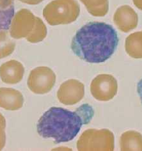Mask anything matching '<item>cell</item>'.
I'll list each match as a JSON object with an SVG mask.
<instances>
[{"label": "cell", "instance_id": "1", "mask_svg": "<svg viewBox=\"0 0 142 151\" xmlns=\"http://www.w3.org/2000/svg\"><path fill=\"white\" fill-rule=\"evenodd\" d=\"M119 42L111 25L103 22H90L77 30L71 50L78 58L90 63H100L111 57Z\"/></svg>", "mask_w": 142, "mask_h": 151}, {"label": "cell", "instance_id": "2", "mask_svg": "<svg viewBox=\"0 0 142 151\" xmlns=\"http://www.w3.org/2000/svg\"><path fill=\"white\" fill-rule=\"evenodd\" d=\"M94 110L90 105L84 104L72 111L53 107L45 112L39 120L37 130L44 138H53L56 143L68 142L80 133L82 126L91 121Z\"/></svg>", "mask_w": 142, "mask_h": 151}, {"label": "cell", "instance_id": "3", "mask_svg": "<svg viewBox=\"0 0 142 151\" xmlns=\"http://www.w3.org/2000/svg\"><path fill=\"white\" fill-rule=\"evenodd\" d=\"M56 82V75L50 68L39 67L32 70L28 80V86L33 93L44 94L50 92Z\"/></svg>", "mask_w": 142, "mask_h": 151}, {"label": "cell", "instance_id": "4", "mask_svg": "<svg viewBox=\"0 0 142 151\" xmlns=\"http://www.w3.org/2000/svg\"><path fill=\"white\" fill-rule=\"evenodd\" d=\"M24 73V68L22 63L16 60H10L0 66V78L3 82L7 84L19 83Z\"/></svg>", "mask_w": 142, "mask_h": 151}, {"label": "cell", "instance_id": "5", "mask_svg": "<svg viewBox=\"0 0 142 151\" xmlns=\"http://www.w3.org/2000/svg\"><path fill=\"white\" fill-rule=\"evenodd\" d=\"M22 93L10 88H0V107L6 110H17L23 106Z\"/></svg>", "mask_w": 142, "mask_h": 151}, {"label": "cell", "instance_id": "6", "mask_svg": "<svg viewBox=\"0 0 142 151\" xmlns=\"http://www.w3.org/2000/svg\"><path fill=\"white\" fill-rule=\"evenodd\" d=\"M14 15V0H0V30L10 29Z\"/></svg>", "mask_w": 142, "mask_h": 151}, {"label": "cell", "instance_id": "7", "mask_svg": "<svg viewBox=\"0 0 142 151\" xmlns=\"http://www.w3.org/2000/svg\"><path fill=\"white\" fill-rule=\"evenodd\" d=\"M5 37V30H0V59L12 53L14 46L8 43Z\"/></svg>", "mask_w": 142, "mask_h": 151}, {"label": "cell", "instance_id": "8", "mask_svg": "<svg viewBox=\"0 0 142 151\" xmlns=\"http://www.w3.org/2000/svg\"><path fill=\"white\" fill-rule=\"evenodd\" d=\"M5 127H6V121L1 113H0V150H1L5 145Z\"/></svg>", "mask_w": 142, "mask_h": 151}, {"label": "cell", "instance_id": "9", "mask_svg": "<svg viewBox=\"0 0 142 151\" xmlns=\"http://www.w3.org/2000/svg\"><path fill=\"white\" fill-rule=\"evenodd\" d=\"M137 92L138 94V96L140 97V99L141 101V103L142 105V78L138 82L137 85Z\"/></svg>", "mask_w": 142, "mask_h": 151}]
</instances>
